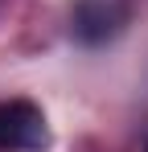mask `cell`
<instances>
[{
  "instance_id": "6da1fadb",
  "label": "cell",
  "mask_w": 148,
  "mask_h": 152,
  "mask_svg": "<svg viewBox=\"0 0 148 152\" xmlns=\"http://www.w3.org/2000/svg\"><path fill=\"white\" fill-rule=\"evenodd\" d=\"M136 17V0H74L70 8V37L78 45H107L115 41Z\"/></svg>"
},
{
  "instance_id": "7a4b0ae2",
  "label": "cell",
  "mask_w": 148,
  "mask_h": 152,
  "mask_svg": "<svg viewBox=\"0 0 148 152\" xmlns=\"http://www.w3.org/2000/svg\"><path fill=\"white\" fill-rule=\"evenodd\" d=\"M49 148V124L29 99L0 103V152H41Z\"/></svg>"
},
{
  "instance_id": "3957f363",
  "label": "cell",
  "mask_w": 148,
  "mask_h": 152,
  "mask_svg": "<svg viewBox=\"0 0 148 152\" xmlns=\"http://www.w3.org/2000/svg\"><path fill=\"white\" fill-rule=\"evenodd\" d=\"M144 152H148V148H144Z\"/></svg>"
}]
</instances>
